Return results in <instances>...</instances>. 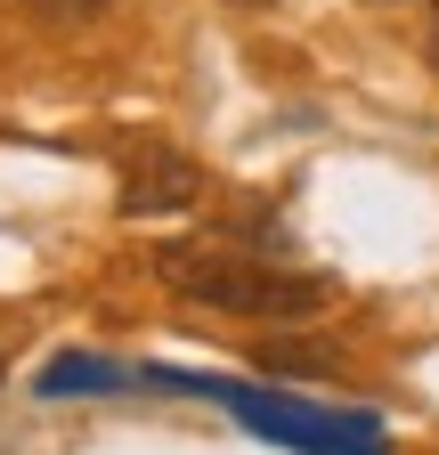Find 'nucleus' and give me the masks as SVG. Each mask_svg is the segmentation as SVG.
Returning <instances> with one entry per match:
<instances>
[{
    "label": "nucleus",
    "mask_w": 439,
    "mask_h": 455,
    "mask_svg": "<svg viewBox=\"0 0 439 455\" xmlns=\"http://www.w3.org/2000/svg\"><path fill=\"white\" fill-rule=\"evenodd\" d=\"M0 374H9V358H0Z\"/></svg>",
    "instance_id": "obj_8"
},
{
    "label": "nucleus",
    "mask_w": 439,
    "mask_h": 455,
    "mask_svg": "<svg viewBox=\"0 0 439 455\" xmlns=\"http://www.w3.org/2000/svg\"><path fill=\"white\" fill-rule=\"evenodd\" d=\"M17 9L33 17V25H90V17H106V9H115V0H17Z\"/></svg>",
    "instance_id": "obj_5"
},
{
    "label": "nucleus",
    "mask_w": 439,
    "mask_h": 455,
    "mask_svg": "<svg viewBox=\"0 0 439 455\" xmlns=\"http://www.w3.org/2000/svg\"><path fill=\"white\" fill-rule=\"evenodd\" d=\"M155 276L172 284L180 301H204L220 317H317L334 284L309 276V268H285L268 252H244V244H220V236H172L155 244Z\"/></svg>",
    "instance_id": "obj_1"
},
{
    "label": "nucleus",
    "mask_w": 439,
    "mask_h": 455,
    "mask_svg": "<svg viewBox=\"0 0 439 455\" xmlns=\"http://www.w3.org/2000/svg\"><path fill=\"white\" fill-rule=\"evenodd\" d=\"M196 196H204V171H196L180 147H139V155H123V188H115L123 220H163V212H188Z\"/></svg>",
    "instance_id": "obj_3"
},
{
    "label": "nucleus",
    "mask_w": 439,
    "mask_h": 455,
    "mask_svg": "<svg viewBox=\"0 0 439 455\" xmlns=\"http://www.w3.org/2000/svg\"><path fill=\"white\" fill-rule=\"evenodd\" d=\"M252 366H260V374H325L334 358H325V350H285V341H260Z\"/></svg>",
    "instance_id": "obj_6"
},
{
    "label": "nucleus",
    "mask_w": 439,
    "mask_h": 455,
    "mask_svg": "<svg viewBox=\"0 0 439 455\" xmlns=\"http://www.w3.org/2000/svg\"><path fill=\"white\" fill-rule=\"evenodd\" d=\"M431 57H439V17H431Z\"/></svg>",
    "instance_id": "obj_7"
},
{
    "label": "nucleus",
    "mask_w": 439,
    "mask_h": 455,
    "mask_svg": "<svg viewBox=\"0 0 439 455\" xmlns=\"http://www.w3.org/2000/svg\"><path fill=\"white\" fill-rule=\"evenodd\" d=\"M41 398H123V390H147V366H123V358H98V350H58L41 374H33Z\"/></svg>",
    "instance_id": "obj_4"
},
{
    "label": "nucleus",
    "mask_w": 439,
    "mask_h": 455,
    "mask_svg": "<svg viewBox=\"0 0 439 455\" xmlns=\"http://www.w3.org/2000/svg\"><path fill=\"white\" fill-rule=\"evenodd\" d=\"M139 366H147V358H139ZM147 390L212 398V407H228L252 439L293 447V455H391V439H382V415H366V407H301V398H285V390L220 382V374H180V366H147Z\"/></svg>",
    "instance_id": "obj_2"
}]
</instances>
